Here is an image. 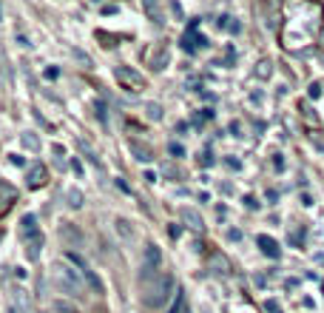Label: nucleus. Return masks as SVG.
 <instances>
[{
    "label": "nucleus",
    "instance_id": "obj_9",
    "mask_svg": "<svg viewBox=\"0 0 324 313\" xmlns=\"http://www.w3.org/2000/svg\"><path fill=\"white\" fill-rule=\"evenodd\" d=\"M40 233V228H37V220L32 217V214H26L23 222H20V236L23 239H32V236H37Z\"/></svg>",
    "mask_w": 324,
    "mask_h": 313
},
{
    "label": "nucleus",
    "instance_id": "obj_3",
    "mask_svg": "<svg viewBox=\"0 0 324 313\" xmlns=\"http://www.w3.org/2000/svg\"><path fill=\"white\" fill-rule=\"evenodd\" d=\"M168 63H171V48L165 46V43H157V46L148 51V66L154 71H162Z\"/></svg>",
    "mask_w": 324,
    "mask_h": 313
},
{
    "label": "nucleus",
    "instance_id": "obj_17",
    "mask_svg": "<svg viewBox=\"0 0 324 313\" xmlns=\"http://www.w3.org/2000/svg\"><path fill=\"white\" fill-rule=\"evenodd\" d=\"M171 313H185V296H182V290H176V302H174V308H171Z\"/></svg>",
    "mask_w": 324,
    "mask_h": 313
},
{
    "label": "nucleus",
    "instance_id": "obj_13",
    "mask_svg": "<svg viewBox=\"0 0 324 313\" xmlns=\"http://www.w3.org/2000/svg\"><path fill=\"white\" fill-rule=\"evenodd\" d=\"M145 12H148V17H154L157 23H165V14H162V9H160V0H145Z\"/></svg>",
    "mask_w": 324,
    "mask_h": 313
},
{
    "label": "nucleus",
    "instance_id": "obj_12",
    "mask_svg": "<svg viewBox=\"0 0 324 313\" xmlns=\"http://www.w3.org/2000/svg\"><path fill=\"white\" fill-rule=\"evenodd\" d=\"M210 270H213V273H222V276H225V273L231 270V265H228V259H225V256L213 254V256H210Z\"/></svg>",
    "mask_w": 324,
    "mask_h": 313
},
{
    "label": "nucleus",
    "instance_id": "obj_19",
    "mask_svg": "<svg viewBox=\"0 0 324 313\" xmlns=\"http://www.w3.org/2000/svg\"><path fill=\"white\" fill-rule=\"evenodd\" d=\"M168 151H171L174 157H185V145H182V142H171V145H168Z\"/></svg>",
    "mask_w": 324,
    "mask_h": 313
},
{
    "label": "nucleus",
    "instance_id": "obj_8",
    "mask_svg": "<svg viewBox=\"0 0 324 313\" xmlns=\"http://www.w3.org/2000/svg\"><path fill=\"white\" fill-rule=\"evenodd\" d=\"M256 242H259V248H262V254H265V256H270V259H279V254H282V251H279L276 239H270V236H265V233H262Z\"/></svg>",
    "mask_w": 324,
    "mask_h": 313
},
{
    "label": "nucleus",
    "instance_id": "obj_4",
    "mask_svg": "<svg viewBox=\"0 0 324 313\" xmlns=\"http://www.w3.org/2000/svg\"><path fill=\"white\" fill-rule=\"evenodd\" d=\"M26 185L29 188H43L46 185V168L37 163V165H32L29 171H26Z\"/></svg>",
    "mask_w": 324,
    "mask_h": 313
},
{
    "label": "nucleus",
    "instance_id": "obj_16",
    "mask_svg": "<svg viewBox=\"0 0 324 313\" xmlns=\"http://www.w3.org/2000/svg\"><path fill=\"white\" fill-rule=\"evenodd\" d=\"M145 114H148V120H154V123H160V120H162V105H157V103H148V105H145Z\"/></svg>",
    "mask_w": 324,
    "mask_h": 313
},
{
    "label": "nucleus",
    "instance_id": "obj_15",
    "mask_svg": "<svg viewBox=\"0 0 324 313\" xmlns=\"http://www.w3.org/2000/svg\"><path fill=\"white\" fill-rule=\"evenodd\" d=\"M270 74H273V63H270V60H262V63L256 66V77H262V80H267Z\"/></svg>",
    "mask_w": 324,
    "mask_h": 313
},
{
    "label": "nucleus",
    "instance_id": "obj_6",
    "mask_svg": "<svg viewBox=\"0 0 324 313\" xmlns=\"http://www.w3.org/2000/svg\"><path fill=\"white\" fill-rule=\"evenodd\" d=\"M114 231H117V236H120L122 242H134V236H137L134 225H131L128 220H122V217H117L114 220Z\"/></svg>",
    "mask_w": 324,
    "mask_h": 313
},
{
    "label": "nucleus",
    "instance_id": "obj_14",
    "mask_svg": "<svg viewBox=\"0 0 324 313\" xmlns=\"http://www.w3.org/2000/svg\"><path fill=\"white\" fill-rule=\"evenodd\" d=\"M66 199H69L71 208H80V205H82V191H77V188H69V191H66Z\"/></svg>",
    "mask_w": 324,
    "mask_h": 313
},
{
    "label": "nucleus",
    "instance_id": "obj_11",
    "mask_svg": "<svg viewBox=\"0 0 324 313\" xmlns=\"http://www.w3.org/2000/svg\"><path fill=\"white\" fill-rule=\"evenodd\" d=\"M26 254H29V259H37L40 256V248H43V233H37V236H32V239H26Z\"/></svg>",
    "mask_w": 324,
    "mask_h": 313
},
{
    "label": "nucleus",
    "instance_id": "obj_5",
    "mask_svg": "<svg viewBox=\"0 0 324 313\" xmlns=\"http://www.w3.org/2000/svg\"><path fill=\"white\" fill-rule=\"evenodd\" d=\"M162 262V251L157 245H145V251H142V268L151 270V268H160Z\"/></svg>",
    "mask_w": 324,
    "mask_h": 313
},
{
    "label": "nucleus",
    "instance_id": "obj_1",
    "mask_svg": "<svg viewBox=\"0 0 324 313\" xmlns=\"http://www.w3.org/2000/svg\"><path fill=\"white\" fill-rule=\"evenodd\" d=\"M176 282H174V276L171 273H162V276H157L154 282H151V288H148V293H145V305L148 308H162L165 302L171 299V293H176Z\"/></svg>",
    "mask_w": 324,
    "mask_h": 313
},
{
    "label": "nucleus",
    "instance_id": "obj_18",
    "mask_svg": "<svg viewBox=\"0 0 324 313\" xmlns=\"http://www.w3.org/2000/svg\"><path fill=\"white\" fill-rule=\"evenodd\" d=\"M23 145H26V148H32V151H37V148H40V139L32 137V134L26 131V134H23Z\"/></svg>",
    "mask_w": 324,
    "mask_h": 313
},
{
    "label": "nucleus",
    "instance_id": "obj_2",
    "mask_svg": "<svg viewBox=\"0 0 324 313\" xmlns=\"http://www.w3.org/2000/svg\"><path fill=\"white\" fill-rule=\"evenodd\" d=\"M114 77H117V83H120L125 91H131V94L145 91V77H142L139 71L128 69V66H117V69H114Z\"/></svg>",
    "mask_w": 324,
    "mask_h": 313
},
{
    "label": "nucleus",
    "instance_id": "obj_7",
    "mask_svg": "<svg viewBox=\"0 0 324 313\" xmlns=\"http://www.w3.org/2000/svg\"><path fill=\"white\" fill-rule=\"evenodd\" d=\"M179 217H182V222H185L188 228H194V231H202V228H205L199 211H194V208H179Z\"/></svg>",
    "mask_w": 324,
    "mask_h": 313
},
{
    "label": "nucleus",
    "instance_id": "obj_20",
    "mask_svg": "<svg viewBox=\"0 0 324 313\" xmlns=\"http://www.w3.org/2000/svg\"><path fill=\"white\" fill-rule=\"evenodd\" d=\"M265 308H267L270 313H282V308H279V302H276V299H267V305H265Z\"/></svg>",
    "mask_w": 324,
    "mask_h": 313
},
{
    "label": "nucleus",
    "instance_id": "obj_10",
    "mask_svg": "<svg viewBox=\"0 0 324 313\" xmlns=\"http://www.w3.org/2000/svg\"><path fill=\"white\" fill-rule=\"evenodd\" d=\"M128 148H131V154H137L139 163H151V160H154V151L145 148V145H139V142H131Z\"/></svg>",
    "mask_w": 324,
    "mask_h": 313
}]
</instances>
